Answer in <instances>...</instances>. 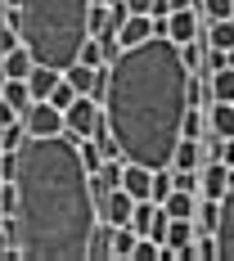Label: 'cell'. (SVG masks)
<instances>
[{"instance_id":"1","label":"cell","mask_w":234,"mask_h":261,"mask_svg":"<svg viewBox=\"0 0 234 261\" xmlns=\"http://www.w3.org/2000/svg\"><path fill=\"white\" fill-rule=\"evenodd\" d=\"M99 225V198L81 162V144L27 135L14 149V248L23 261H81Z\"/></svg>"},{"instance_id":"2","label":"cell","mask_w":234,"mask_h":261,"mask_svg":"<svg viewBox=\"0 0 234 261\" xmlns=\"http://www.w3.org/2000/svg\"><path fill=\"white\" fill-rule=\"evenodd\" d=\"M104 130L117 144L122 162L171 167L176 140L189 108V63L171 36H149L104 63Z\"/></svg>"},{"instance_id":"3","label":"cell","mask_w":234,"mask_h":261,"mask_svg":"<svg viewBox=\"0 0 234 261\" xmlns=\"http://www.w3.org/2000/svg\"><path fill=\"white\" fill-rule=\"evenodd\" d=\"M18 41H23L36 63L45 68H72L81 54V41L90 36L86 14L90 0H18Z\"/></svg>"},{"instance_id":"4","label":"cell","mask_w":234,"mask_h":261,"mask_svg":"<svg viewBox=\"0 0 234 261\" xmlns=\"http://www.w3.org/2000/svg\"><path fill=\"white\" fill-rule=\"evenodd\" d=\"M99 126H104V108H99L95 95H77L72 104L63 108V130H68L72 140H90Z\"/></svg>"},{"instance_id":"5","label":"cell","mask_w":234,"mask_h":261,"mask_svg":"<svg viewBox=\"0 0 234 261\" xmlns=\"http://www.w3.org/2000/svg\"><path fill=\"white\" fill-rule=\"evenodd\" d=\"M194 216H171L167 221V239H162V261H176V257H189L194 261Z\"/></svg>"},{"instance_id":"6","label":"cell","mask_w":234,"mask_h":261,"mask_svg":"<svg viewBox=\"0 0 234 261\" xmlns=\"http://www.w3.org/2000/svg\"><path fill=\"white\" fill-rule=\"evenodd\" d=\"M18 122H23L27 135H59L63 130V108H54L50 99H32Z\"/></svg>"},{"instance_id":"7","label":"cell","mask_w":234,"mask_h":261,"mask_svg":"<svg viewBox=\"0 0 234 261\" xmlns=\"http://www.w3.org/2000/svg\"><path fill=\"white\" fill-rule=\"evenodd\" d=\"M234 185V167H225V162H203L198 167V194L203 198H225V189Z\"/></svg>"},{"instance_id":"8","label":"cell","mask_w":234,"mask_h":261,"mask_svg":"<svg viewBox=\"0 0 234 261\" xmlns=\"http://www.w3.org/2000/svg\"><path fill=\"white\" fill-rule=\"evenodd\" d=\"M131 212H135V198H131L122 185L108 189L104 198H99V221H108V225H131Z\"/></svg>"},{"instance_id":"9","label":"cell","mask_w":234,"mask_h":261,"mask_svg":"<svg viewBox=\"0 0 234 261\" xmlns=\"http://www.w3.org/2000/svg\"><path fill=\"white\" fill-rule=\"evenodd\" d=\"M216 252L221 261H234V185L221 198V221H216Z\"/></svg>"},{"instance_id":"10","label":"cell","mask_w":234,"mask_h":261,"mask_svg":"<svg viewBox=\"0 0 234 261\" xmlns=\"http://www.w3.org/2000/svg\"><path fill=\"white\" fill-rule=\"evenodd\" d=\"M207 162V144L194 140V135H180L176 140V153H171V171H198Z\"/></svg>"},{"instance_id":"11","label":"cell","mask_w":234,"mask_h":261,"mask_svg":"<svg viewBox=\"0 0 234 261\" xmlns=\"http://www.w3.org/2000/svg\"><path fill=\"white\" fill-rule=\"evenodd\" d=\"M167 36H171L176 45L194 41V36H203V32H198V14H194V5H180V9L167 14Z\"/></svg>"},{"instance_id":"12","label":"cell","mask_w":234,"mask_h":261,"mask_svg":"<svg viewBox=\"0 0 234 261\" xmlns=\"http://www.w3.org/2000/svg\"><path fill=\"white\" fill-rule=\"evenodd\" d=\"M63 77L72 81V90L77 95H95L99 99V90H104V68H90V63H72V68H63Z\"/></svg>"},{"instance_id":"13","label":"cell","mask_w":234,"mask_h":261,"mask_svg":"<svg viewBox=\"0 0 234 261\" xmlns=\"http://www.w3.org/2000/svg\"><path fill=\"white\" fill-rule=\"evenodd\" d=\"M122 189H126L135 203L140 198H153V171L140 167V162H122Z\"/></svg>"},{"instance_id":"14","label":"cell","mask_w":234,"mask_h":261,"mask_svg":"<svg viewBox=\"0 0 234 261\" xmlns=\"http://www.w3.org/2000/svg\"><path fill=\"white\" fill-rule=\"evenodd\" d=\"M149 36H153V18H149V14H126L122 27H117V45H122V50L140 45V41H149Z\"/></svg>"},{"instance_id":"15","label":"cell","mask_w":234,"mask_h":261,"mask_svg":"<svg viewBox=\"0 0 234 261\" xmlns=\"http://www.w3.org/2000/svg\"><path fill=\"white\" fill-rule=\"evenodd\" d=\"M32 63H36V59H32V50L18 41L14 50L0 54V77H27V72H32Z\"/></svg>"},{"instance_id":"16","label":"cell","mask_w":234,"mask_h":261,"mask_svg":"<svg viewBox=\"0 0 234 261\" xmlns=\"http://www.w3.org/2000/svg\"><path fill=\"white\" fill-rule=\"evenodd\" d=\"M135 230L131 225H108V257H117V261H131V252H135Z\"/></svg>"},{"instance_id":"17","label":"cell","mask_w":234,"mask_h":261,"mask_svg":"<svg viewBox=\"0 0 234 261\" xmlns=\"http://www.w3.org/2000/svg\"><path fill=\"white\" fill-rule=\"evenodd\" d=\"M207 126H212V135H234V104L212 99L207 104Z\"/></svg>"},{"instance_id":"18","label":"cell","mask_w":234,"mask_h":261,"mask_svg":"<svg viewBox=\"0 0 234 261\" xmlns=\"http://www.w3.org/2000/svg\"><path fill=\"white\" fill-rule=\"evenodd\" d=\"M162 207H167V216H194L198 194H194V189H171V194L162 198Z\"/></svg>"},{"instance_id":"19","label":"cell","mask_w":234,"mask_h":261,"mask_svg":"<svg viewBox=\"0 0 234 261\" xmlns=\"http://www.w3.org/2000/svg\"><path fill=\"white\" fill-rule=\"evenodd\" d=\"M207 90H212V99L234 104V68H216V72H207Z\"/></svg>"},{"instance_id":"20","label":"cell","mask_w":234,"mask_h":261,"mask_svg":"<svg viewBox=\"0 0 234 261\" xmlns=\"http://www.w3.org/2000/svg\"><path fill=\"white\" fill-rule=\"evenodd\" d=\"M216 221H221V203H216V198H198V207H194V225H198L203 234H216Z\"/></svg>"},{"instance_id":"21","label":"cell","mask_w":234,"mask_h":261,"mask_svg":"<svg viewBox=\"0 0 234 261\" xmlns=\"http://www.w3.org/2000/svg\"><path fill=\"white\" fill-rule=\"evenodd\" d=\"M207 45H221V50H230L234 45V18H207Z\"/></svg>"},{"instance_id":"22","label":"cell","mask_w":234,"mask_h":261,"mask_svg":"<svg viewBox=\"0 0 234 261\" xmlns=\"http://www.w3.org/2000/svg\"><path fill=\"white\" fill-rule=\"evenodd\" d=\"M81 63H90V68H104L108 59H104V45H99V36H86L81 41V54H77Z\"/></svg>"},{"instance_id":"23","label":"cell","mask_w":234,"mask_h":261,"mask_svg":"<svg viewBox=\"0 0 234 261\" xmlns=\"http://www.w3.org/2000/svg\"><path fill=\"white\" fill-rule=\"evenodd\" d=\"M194 261H221V252H216V234H194Z\"/></svg>"},{"instance_id":"24","label":"cell","mask_w":234,"mask_h":261,"mask_svg":"<svg viewBox=\"0 0 234 261\" xmlns=\"http://www.w3.org/2000/svg\"><path fill=\"white\" fill-rule=\"evenodd\" d=\"M131 261H162V243H158V239H135Z\"/></svg>"},{"instance_id":"25","label":"cell","mask_w":234,"mask_h":261,"mask_svg":"<svg viewBox=\"0 0 234 261\" xmlns=\"http://www.w3.org/2000/svg\"><path fill=\"white\" fill-rule=\"evenodd\" d=\"M194 9H203L207 18H234V0H198Z\"/></svg>"},{"instance_id":"26","label":"cell","mask_w":234,"mask_h":261,"mask_svg":"<svg viewBox=\"0 0 234 261\" xmlns=\"http://www.w3.org/2000/svg\"><path fill=\"white\" fill-rule=\"evenodd\" d=\"M72 99H77V90H72V81H68V77H59V86L50 90V104H54V108H68Z\"/></svg>"},{"instance_id":"27","label":"cell","mask_w":234,"mask_h":261,"mask_svg":"<svg viewBox=\"0 0 234 261\" xmlns=\"http://www.w3.org/2000/svg\"><path fill=\"white\" fill-rule=\"evenodd\" d=\"M131 14H153V0H126Z\"/></svg>"},{"instance_id":"28","label":"cell","mask_w":234,"mask_h":261,"mask_svg":"<svg viewBox=\"0 0 234 261\" xmlns=\"http://www.w3.org/2000/svg\"><path fill=\"white\" fill-rule=\"evenodd\" d=\"M171 14V0H153V18H167Z\"/></svg>"},{"instance_id":"29","label":"cell","mask_w":234,"mask_h":261,"mask_svg":"<svg viewBox=\"0 0 234 261\" xmlns=\"http://www.w3.org/2000/svg\"><path fill=\"white\" fill-rule=\"evenodd\" d=\"M180 5H198V0H171V9H180Z\"/></svg>"},{"instance_id":"30","label":"cell","mask_w":234,"mask_h":261,"mask_svg":"<svg viewBox=\"0 0 234 261\" xmlns=\"http://www.w3.org/2000/svg\"><path fill=\"white\" fill-rule=\"evenodd\" d=\"M90 5H113V0H90Z\"/></svg>"},{"instance_id":"31","label":"cell","mask_w":234,"mask_h":261,"mask_svg":"<svg viewBox=\"0 0 234 261\" xmlns=\"http://www.w3.org/2000/svg\"><path fill=\"white\" fill-rule=\"evenodd\" d=\"M0 18H5V0H0Z\"/></svg>"}]
</instances>
